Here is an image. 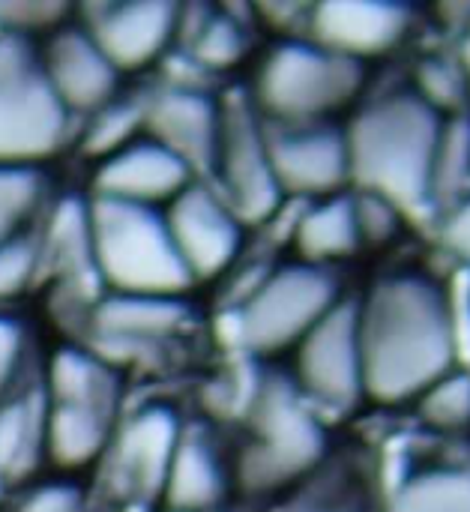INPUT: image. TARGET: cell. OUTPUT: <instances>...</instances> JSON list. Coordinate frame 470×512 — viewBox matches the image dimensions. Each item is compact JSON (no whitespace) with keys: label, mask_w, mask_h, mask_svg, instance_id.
Masks as SVG:
<instances>
[{"label":"cell","mask_w":470,"mask_h":512,"mask_svg":"<svg viewBox=\"0 0 470 512\" xmlns=\"http://www.w3.org/2000/svg\"><path fill=\"white\" fill-rule=\"evenodd\" d=\"M363 390L399 402L438 384L456 351L444 297L420 279L381 285L360 315Z\"/></svg>","instance_id":"6da1fadb"},{"label":"cell","mask_w":470,"mask_h":512,"mask_svg":"<svg viewBox=\"0 0 470 512\" xmlns=\"http://www.w3.org/2000/svg\"><path fill=\"white\" fill-rule=\"evenodd\" d=\"M345 144L348 168L378 198L411 207L435 189L441 129L429 102L414 96L387 99L354 123Z\"/></svg>","instance_id":"7a4b0ae2"},{"label":"cell","mask_w":470,"mask_h":512,"mask_svg":"<svg viewBox=\"0 0 470 512\" xmlns=\"http://www.w3.org/2000/svg\"><path fill=\"white\" fill-rule=\"evenodd\" d=\"M90 234L99 279L117 288V294L174 297L192 282L165 216L153 207L96 198Z\"/></svg>","instance_id":"3957f363"},{"label":"cell","mask_w":470,"mask_h":512,"mask_svg":"<svg viewBox=\"0 0 470 512\" xmlns=\"http://www.w3.org/2000/svg\"><path fill=\"white\" fill-rule=\"evenodd\" d=\"M117 381L108 366L84 351H60L48 372L45 447L63 468L87 465L108 441Z\"/></svg>","instance_id":"277c9868"},{"label":"cell","mask_w":470,"mask_h":512,"mask_svg":"<svg viewBox=\"0 0 470 512\" xmlns=\"http://www.w3.org/2000/svg\"><path fill=\"white\" fill-rule=\"evenodd\" d=\"M66 114L42 57L21 36L0 33V168L51 156L66 135Z\"/></svg>","instance_id":"5b68a950"},{"label":"cell","mask_w":470,"mask_h":512,"mask_svg":"<svg viewBox=\"0 0 470 512\" xmlns=\"http://www.w3.org/2000/svg\"><path fill=\"white\" fill-rule=\"evenodd\" d=\"M357 84L360 69L354 60L327 48L282 45L261 69L258 96L282 120H309L348 102Z\"/></svg>","instance_id":"8992f818"},{"label":"cell","mask_w":470,"mask_h":512,"mask_svg":"<svg viewBox=\"0 0 470 512\" xmlns=\"http://www.w3.org/2000/svg\"><path fill=\"white\" fill-rule=\"evenodd\" d=\"M333 309V285L312 267H291L267 279L240 312V339L255 351H276L303 339Z\"/></svg>","instance_id":"52a82bcc"},{"label":"cell","mask_w":470,"mask_h":512,"mask_svg":"<svg viewBox=\"0 0 470 512\" xmlns=\"http://www.w3.org/2000/svg\"><path fill=\"white\" fill-rule=\"evenodd\" d=\"M321 450V429L312 414L294 399L285 384L264 390L258 402L255 447L243 462V474L255 486L282 483L315 462Z\"/></svg>","instance_id":"ba28073f"},{"label":"cell","mask_w":470,"mask_h":512,"mask_svg":"<svg viewBox=\"0 0 470 512\" xmlns=\"http://www.w3.org/2000/svg\"><path fill=\"white\" fill-rule=\"evenodd\" d=\"M213 162L222 171L225 204L237 219L258 222L273 213L282 189L273 174L267 135L255 126L246 108L234 105L222 111L219 147Z\"/></svg>","instance_id":"9c48e42d"},{"label":"cell","mask_w":470,"mask_h":512,"mask_svg":"<svg viewBox=\"0 0 470 512\" xmlns=\"http://www.w3.org/2000/svg\"><path fill=\"white\" fill-rule=\"evenodd\" d=\"M300 375L312 396L327 405H351L363 390L360 315L351 306L330 309L306 336Z\"/></svg>","instance_id":"30bf717a"},{"label":"cell","mask_w":470,"mask_h":512,"mask_svg":"<svg viewBox=\"0 0 470 512\" xmlns=\"http://www.w3.org/2000/svg\"><path fill=\"white\" fill-rule=\"evenodd\" d=\"M171 240L192 279L216 276L231 264L240 246V222L210 189L186 186L165 216Z\"/></svg>","instance_id":"8fae6325"},{"label":"cell","mask_w":470,"mask_h":512,"mask_svg":"<svg viewBox=\"0 0 470 512\" xmlns=\"http://www.w3.org/2000/svg\"><path fill=\"white\" fill-rule=\"evenodd\" d=\"M180 27V9L168 0H132L99 6L90 18V36L117 69H138L162 54L174 30Z\"/></svg>","instance_id":"7c38bea8"},{"label":"cell","mask_w":470,"mask_h":512,"mask_svg":"<svg viewBox=\"0 0 470 512\" xmlns=\"http://www.w3.org/2000/svg\"><path fill=\"white\" fill-rule=\"evenodd\" d=\"M189 186V168L162 144L132 141L108 156L96 174V192L108 201L153 207L156 201H174Z\"/></svg>","instance_id":"4fadbf2b"},{"label":"cell","mask_w":470,"mask_h":512,"mask_svg":"<svg viewBox=\"0 0 470 512\" xmlns=\"http://www.w3.org/2000/svg\"><path fill=\"white\" fill-rule=\"evenodd\" d=\"M144 123L153 132V141L174 153L186 168L213 165L222 111L204 93L171 87L144 105Z\"/></svg>","instance_id":"5bb4252c"},{"label":"cell","mask_w":470,"mask_h":512,"mask_svg":"<svg viewBox=\"0 0 470 512\" xmlns=\"http://www.w3.org/2000/svg\"><path fill=\"white\" fill-rule=\"evenodd\" d=\"M42 66L66 111H99L117 87V66L87 30H60L48 42Z\"/></svg>","instance_id":"9a60e30c"},{"label":"cell","mask_w":470,"mask_h":512,"mask_svg":"<svg viewBox=\"0 0 470 512\" xmlns=\"http://www.w3.org/2000/svg\"><path fill=\"white\" fill-rule=\"evenodd\" d=\"M267 150L279 189L330 192L342 183L348 168V144L330 129H300L267 135Z\"/></svg>","instance_id":"2e32d148"},{"label":"cell","mask_w":470,"mask_h":512,"mask_svg":"<svg viewBox=\"0 0 470 512\" xmlns=\"http://www.w3.org/2000/svg\"><path fill=\"white\" fill-rule=\"evenodd\" d=\"M183 321L186 309L174 297L114 294L99 303L93 315V333L105 354L135 357L150 342L177 333Z\"/></svg>","instance_id":"e0dca14e"},{"label":"cell","mask_w":470,"mask_h":512,"mask_svg":"<svg viewBox=\"0 0 470 512\" xmlns=\"http://www.w3.org/2000/svg\"><path fill=\"white\" fill-rule=\"evenodd\" d=\"M177 444H180L177 420L165 408H150L138 414L123 429L114 453V474L123 492L153 495L165 489Z\"/></svg>","instance_id":"ac0fdd59"},{"label":"cell","mask_w":470,"mask_h":512,"mask_svg":"<svg viewBox=\"0 0 470 512\" xmlns=\"http://www.w3.org/2000/svg\"><path fill=\"white\" fill-rule=\"evenodd\" d=\"M321 48L354 60L387 51L408 27V12L384 3H324L312 15Z\"/></svg>","instance_id":"d6986e66"},{"label":"cell","mask_w":470,"mask_h":512,"mask_svg":"<svg viewBox=\"0 0 470 512\" xmlns=\"http://www.w3.org/2000/svg\"><path fill=\"white\" fill-rule=\"evenodd\" d=\"M48 429V399L42 393L18 396L0 405V477H24L33 471Z\"/></svg>","instance_id":"ffe728a7"},{"label":"cell","mask_w":470,"mask_h":512,"mask_svg":"<svg viewBox=\"0 0 470 512\" xmlns=\"http://www.w3.org/2000/svg\"><path fill=\"white\" fill-rule=\"evenodd\" d=\"M48 252L57 270L84 288L87 279H99L96 258H93V234H90V207L75 198L57 204L48 228Z\"/></svg>","instance_id":"44dd1931"},{"label":"cell","mask_w":470,"mask_h":512,"mask_svg":"<svg viewBox=\"0 0 470 512\" xmlns=\"http://www.w3.org/2000/svg\"><path fill=\"white\" fill-rule=\"evenodd\" d=\"M165 495L180 510L210 507L222 495V471L201 441H180L168 468Z\"/></svg>","instance_id":"7402d4cb"},{"label":"cell","mask_w":470,"mask_h":512,"mask_svg":"<svg viewBox=\"0 0 470 512\" xmlns=\"http://www.w3.org/2000/svg\"><path fill=\"white\" fill-rule=\"evenodd\" d=\"M360 225L351 201H327L315 207L300 225V249L309 258L345 255L357 246Z\"/></svg>","instance_id":"603a6c76"},{"label":"cell","mask_w":470,"mask_h":512,"mask_svg":"<svg viewBox=\"0 0 470 512\" xmlns=\"http://www.w3.org/2000/svg\"><path fill=\"white\" fill-rule=\"evenodd\" d=\"M393 512H470V471H441L414 480Z\"/></svg>","instance_id":"cb8c5ba5"},{"label":"cell","mask_w":470,"mask_h":512,"mask_svg":"<svg viewBox=\"0 0 470 512\" xmlns=\"http://www.w3.org/2000/svg\"><path fill=\"white\" fill-rule=\"evenodd\" d=\"M144 123V105L138 102H108L96 111L84 132V150L96 156H114L132 144L135 129Z\"/></svg>","instance_id":"d4e9b609"},{"label":"cell","mask_w":470,"mask_h":512,"mask_svg":"<svg viewBox=\"0 0 470 512\" xmlns=\"http://www.w3.org/2000/svg\"><path fill=\"white\" fill-rule=\"evenodd\" d=\"M39 198V177L30 168H0V243L15 237Z\"/></svg>","instance_id":"484cf974"},{"label":"cell","mask_w":470,"mask_h":512,"mask_svg":"<svg viewBox=\"0 0 470 512\" xmlns=\"http://www.w3.org/2000/svg\"><path fill=\"white\" fill-rule=\"evenodd\" d=\"M192 48L195 57L207 66H228L240 57L243 51V39L237 24L225 21V18H207L204 24L195 27L192 36Z\"/></svg>","instance_id":"4316f807"},{"label":"cell","mask_w":470,"mask_h":512,"mask_svg":"<svg viewBox=\"0 0 470 512\" xmlns=\"http://www.w3.org/2000/svg\"><path fill=\"white\" fill-rule=\"evenodd\" d=\"M426 417L438 426H459L470 420V378H441L429 387Z\"/></svg>","instance_id":"83f0119b"},{"label":"cell","mask_w":470,"mask_h":512,"mask_svg":"<svg viewBox=\"0 0 470 512\" xmlns=\"http://www.w3.org/2000/svg\"><path fill=\"white\" fill-rule=\"evenodd\" d=\"M39 249L27 237H9L0 243V297L18 294L36 273Z\"/></svg>","instance_id":"f1b7e54d"},{"label":"cell","mask_w":470,"mask_h":512,"mask_svg":"<svg viewBox=\"0 0 470 512\" xmlns=\"http://www.w3.org/2000/svg\"><path fill=\"white\" fill-rule=\"evenodd\" d=\"M66 15L63 3H45V0H15L0 3V33L21 36V30L33 27H51Z\"/></svg>","instance_id":"f546056e"},{"label":"cell","mask_w":470,"mask_h":512,"mask_svg":"<svg viewBox=\"0 0 470 512\" xmlns=\"http://www.w3.org/2000/svg\"><path fill=\"white\" fill-rule=\"evenodd\" d=\"M21 512H81V492L72 486H42L24 498Z\"/></svg>","instance_id":"4dcf8cb0"},{"label":"cell","mask_w":470,"mask_h":512,"mask_svg":"<svg viewBox=\"0 0 470 512\" xmlns=\"http://www.w3.org/2000/svg\"><path fill=\"white\" fill-rule=\"evenodd\" d=\"M21 348H24V336H21L18 324L0 318V393L9 387V381L21 363Z\"/></svg>","instance_id":"1f68e13d"},{"label":"cell","mask_w":470,"mask_h":512,"mask_svg":"<svg viewBox=\"0 0 470 512\" xmlns=\"http://www.w3.org/2000/svg\"><path fill=\"white\" fill-rule=\"evenodd\" d=\"M447 240L459 255H465L470 261V201L453 213V219L447 225Z\"/></svg>","instance_id":"d6a6232c"},{"label":"cell","mask_w":470,"mask_h":512,"mask_svg":"<svg viewBox=\"0 0 470 512\" xmlns=\"http://www.w3.org/2000/svg\"><path fill=\"white\" fill-rule=\"evenodd\" d=\"M426 81H429V96L432 99H447V93H456L459 90V81H456V72L447 69V66H429L426 69Z\"/></svg>","instance_id":"836d02e7"},{"label":"cell","mask_w":470,"mask_h":512,"mask_svg":"<svg viewBox=\"0 0 470 512\" xmlns=\"http://www.w3.org/2000/svg\"><path fill=\"white\" fill-rule=\"evenodd\" d=\"M465 63H468V69H470V42L465 45Z\"/></svg>","instance_id":"e575fe53"},{"label":"cell","mask_w":470,"mask_h":512,"mask_svg":"<svg viewBox=\"0 0 470 512\" xmlns=\"http://www.w3.org/2000/svg\"><path fill=\"white\" fill-rule=\"evenodd\" d=\"M0 486H3V477H0Z\"/></svg>","instance_id":"d590c367"}]
</instances>
